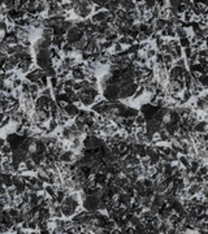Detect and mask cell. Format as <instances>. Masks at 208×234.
Returning <instances> with one entry per match:
<instances>
[{"instance_id":"6da1fadb","label":"cell","mask_w":208,"mask_h":234,"mask_svg":"<svg viewBox=\"0 0 208 234\" xmlns=\"http://www.w3.org/2000/svg\"><path fill=\"white\" fill-rule=\"evenodd\" d=\"M94 5L91 2H73V12L74 16H77L82 21L88 20V17L92 16Z\"/></svg>"},{"instance_id":"7a4b0ae2","label":"cell","mask_w":208,"mask_h":234,"mask_svg":"<svg viewBox=\"0 0 208 234\" xmlns=\"http://www.w3.org/2000/svg\"><path fill=\"white\" fill-rule=\"evenodd\" d=\"M34 60H35V67H38L44 72H47L50 68L54 67V61H52L50 49H43L40 52L35 54Z\"/></svg>"},{"instance_id":"3957f363","label":"cell","mask_w":208,"mask_h":234,"mask_svg":"<svg viewBox=\"0 0 208 234\" xmlns=\"http://www.w3.org/2000/svg\"><path fill=\"white\" fill-rule=\"evenodd\" d=\"M100 196H95V195H88L87 198L82 202V207L87 212H94V211H99V203H100Z\"/></svg>"},{"instance_id":"277c9868","label":"cell","mask_w":208,"mask_h":234,"mask_svg":"<svg viewBox=\"0 0 208 234\" xmlns=\"http://www.w3.org/2000/svg\"><path fill=\"white\" fill-rule=\"evenodd\" d=\"M76 155L77 153L72 150H64L61 152L60 157H59V161L64 163V164H72V163L76 161Z\"/></svg>"},{"instance_id":"5b68a950","label":"cell","mask_w":208,"mask_h":234,"mask_svg":"<svg viewBox=\"0 0 208 234\" xmlns=\"http://www.w3.org/2000/svg\"><path fill=\"white\" fill-rule=\"evenodd\" d=\"M63 111L65 112V115L69 117L70 120H74L76 117L79 115V111H81V108L77 105V104H73V103H70V104H68L66 105Z\"/></svg>"},{"instance_id":"8992f818","label":"cell","mask_w":208,"mask_h":234,"mask_svg":"<svg viewBox=\"0 0 208 234\" xmlns=\"http://www.w3.org/2000/svg\"><path fill=\"white\" fill-rule=\"evenodd\" d=\"M108 16H109V12H107V11H100V12L92 13V16L90 17V20H91V22H92L94 25H99V24L104 22Z\"/></svg>"},{"instance_id":"52a82bcc","label":"cell","mask_w":208,"mask_h":234,"mask_svg":"<svg viewBox=\"0 0 208 234\" xmlns=\"http://www.w3.org/2000/svg\"><path fill=\"white\" fill-rule=\"evenodd\" d=\"M192 131L194 133H198V134H206L208 131V122L207 121H198L194 128H192Z\"/></svg>"},{"instance_id":"ba28073f","label":"cell","mask_w":208,"mask_h":234,"mask_svg":"<svg viewBox=\"0 0 208 234\" xmlns=\"http://www.w3.org/2000/svg\"><path fill=\"white\" fill-rule=\"evenodd\" d=\"M60 209H61L63 217H65V218H72V217H73V216L79 211V209H76V208H72V207H68V206H64V204H60Z\"/></svg>"},{"instance_id":"9c48e42d","label":"cell","mask_w":208,"mask_h":234,"mask_svg":"<svg viewBox=\"0 0 208 234\" xmlns=\"http://www.w3.org/2000/svg\"><path fill=\"white\" fill-rule=\"evenodd\" d=\"M202 189H203V185L195 184V182H194V184H191V185L186 189L189 198H191V196H195V195H199L200 191H202Z\"/></svg>"},{"instance_id":"30bf717a","label":"cell","mask_w":208,"mask_h":234,"mask_svg":"<svg viewBox=\"0 0 208 234\" xmlns=\"http://www.w3.org/2000/svg\"><path fill=\"white\" fill-rule=\"evenodd\" d=\"M194 103H195L194 111H196V112H206L207 111V103H206V100L203 99L202 95L194 100Z\"/></svg>"},{"instance_id":"8fae6325","label":"cell","mask_w":208,"mask_h":234,"mask_svg":"<svg viewBox=\"0 0 208 234\" xmlns=\"http://www.w3.org/2000/svg\"><path fill=\"white\" fill-rule=\"evenodd\" d=\"M44 193H46V195L48 196V198H52L55 199L56 198V194H57V187L54 186V185H44Z\"/></svg>"},{"instance_id":"7c38bea8","label":"cell","mask_w":208,"mask_h":234,"mask_svg":"<svg viewBox=\"0 0 208 234\" xmlns=\"http://www.w3.org/2000/svg\"><path fill=\"white\" fill-rule=\"evenodd\" d=\"M118 43H120L121 46H128V47H130V46H133L134 44V43H137L134 39L133 38H130V36H120V38H118V40H117Z\"/></svg>"},{"instance_id":"4fadbf2b","label":"cell","mask_w":208,"mask_h":234,"mask_svg":"<svg viewBox=\"0 0 208 234\" xmlns=\"http://www.w3.org/2000/svg\"><path fill=\"white\" fill-rule=\"evenodd\" d=\"M190 160H191V156H186V155H180L178 157V164H180L182 168H189L190 166Z\"/></svg>"},{"instance_id":"5bb4252c","label":"cell","mask_w":208,"mask_h":234,"mask_svg":"<svg viewBox=\"0 0 208 234\" xmlns=\"http://www.w3.org/2000/svg\"><path fill=\"white\" fill-rule=\"evenodd\" d=\"M47 128H48V131L52 134V133H56L57 129L60 128V126H59V124H57V121L55 119H51L48 121V124H47Z\"/></svg>"},{"instance_id":"9a60e30c","label":"cell","mask_w":208,"mask_h":234,"mask_svg":"<svg viewBox=\"0 0 208 234\" xmlns=\"http://www.w3.org/2000/svg\"><path fill=\"white\" fill-rule=\"evenodd\" d=\"M134 122H135V126H143V125H146L147 124V121H146V117L142 115V113H139L135 119H134Z\"/></svg>"},{"instance_id":"2e32d148","label":"cell","mask_w":208,"mask_h":234,"mask_svg":"<svg viewBox=\"0 0 208 234\" xmlns=\"http://www.w3.org/2000/svg\"><path fill=\"white\" fill-rule=\"evenodd\" d=\"M170 228H172L170 222H168V221H161V224H160V226H159V230H160L161 234H165V233L169 232Z\"/></svg>"},{"instance_id":"e0dca14e","label":"cell","mask_w":208,"mask_h":234,"mask_svg":"<svg viewBox=\"0 0 208 234\" xmlns=\"http://www.w3.org/2000/svg\"><path fill=\"white\" fill-rule=\"evenodd\" d=\"M124 49H125V47L121 46L118 42H116V43H113V48H112V51H111V52H112L113 55H118V54H121Z\"/></svg>"},{"instance_id":"ac0fdd59","label":"cell","mask_w":208,"mask_h":234,"mask_svg":"<svg viewBox=\"0 0 208 234\" xmlns=\"http://www.w3.org/2000/svg\"><path fill=\"white\" fill-rule=\"evenodd\" d=\"M198 82L199 85L204 87V89H208V74H202L199 78H198Z\"/></svg>"},{"instance_id":"d6986e66","label":"cell","mask_w":208,"mask_h":234,"mask_svg":"<svg viewBox=\"0 0 208 234\" xmlns=\"http://www.w3.org/2000/svg\"><path fill=\"white\" fill-rule=\"evenodd\" d=\"M156 54H158V49H156V48H151V49L146 51L144 56L147 57V60H154L155 56H156Z\"/></svg>"},{"instance_id":"ffe728a7","label":"cell","mask_w":208,"mask_h":234,"mask_svg":"<svg viewBox=\"0 0 208 234\" xmlns=\"http://www.w3.org/2000/svg\"><path fill=\"white\" fill-rule=\"evenodd\" d=\"M144 87H142V86H139L138 87V90L135 91V94L134 95H133V98H131V100H137L138 98H140V96H143V95H144Z\"/></svg>"},{"instance_id":"44dd1931","label":"cell","mask_w":208,"mask_h":234,"mask_svg":"<svg viewBox=\"0 0 208 234\" xmlns=\"http://www.w3.org/2000/svg\"><path fill=\"white\" fill-rule=\"evenodd\" d=\"M144 7H146V12H151L156 8V2L151 0V2H144Z\"/></svg>"},{"instance_id":"7402d4cb","label":"cell","mask_w":208,"mask_h":234,"mask_svg":"<svg viewBox=\"0 0 208 234\" xmlns=\"http://www.w3.org/2000/svg\"><path fill=\"white\" fill-rule=\"evenodd\" d=\"M178 43H180V46L182 48H187V47H191V42L189 38H182V39H178Z\"/></svg>"},{"instance_id":"603a6c76","label":"cell","mask_w":208,"mask_h":234,"mask_svg":"<svg viewBox=\"0 0 208 234\" xmlns=\"http://www.w3.org/2000/svg\"><path fill=\"white\" fill-rule=\"evenodd\" d=\"M7 209H8V215H9L12 218H16V217L20 215V209L14 208V207H9V208H7Z\"/></svg>"},{"instance_id":"cb8c5ba5","label":"cell","mask_w":208,"mask_h":234,"mask_svg":"<svg viewBox=\"0 0 208 234\" xmlns=\"http://www.w3.org/2000/svg\"><path fill=\"white\" fill-rule=\"evenodd\" d=\"M142 182H143V185H144L146 189H152V186H154V181L151 178L144 177V178H142Z\"/></svg>"},{"instance_id":"d4e9b609","label":"cell","mask_w":208,"mask_h":234,"mask_svg":"<svg viewBox=\"0 0 208 234\" xmlns=\"http://www.w3.org/2000/svg\"><path fill=\"white\" fill-rule=\"evenodd\" d=\"M174 65H176V67H181V68H187L186 67V58H185V57L178 58V60L174 61Z\"/></svg>"},{"instance_id":"484cf974","label":"cell","mask_w":208,"mask_h":234,"mask_svg":"<svg viewBox=\"0 0 208 234\" xmlns=\"http://www.w3.org/2000/svg\"><path fill=\"white\" fill-rule=\"evenodd\" d=\"M116 228H117L116 222L112 221V220H108V222L106 224V228H104V229H107V230H109V232H113Z\"/></svg>"},{"instance_id":"4316f807","label":"cell","mask_w":208,"mask_h":234,"mask_svg":"<svg viewBox=\"0 0 208 234\" xmlns=\"http://www.w3.org/2000/svg\"><path fill=\"white\" fill-rule=\"evenodd\" d=\"M155 171H156V173H158V174H163V172H164V163H163V161H160V163H158V164H156L155 166Z\"/></svg>"},{"instance_id":"83f0119b","label":"cell","mask_w":208,"mask_h":234,"mask_svg":"<svg viewBox=\"0 0 208 234\" xmlns=\"http://www.w3.org/2000/svg\"><path fill=\"white\" fill-rule=\"evenodd\" d=\"M163 64H164V65H168V64H174L173 57L170 56V55L164 54V58H163Z\"/></svg>"},{"instance_id":"f1b7e54d","label":"cell","mask_w":208,"mask_h":234,"mask_svg":"<svg viewBox=\"0 0 208 234\" xmlns=\"http://www.w3.org/2000/svg\"><path fill=\"white\" fill-rule=\"evenodd\" d=\"M163 58H164V54H160V52H158L156 54V56H155V63H156V65H163Z\"/></svg>"},{"instance_id":"f546056e","label":"cell","mask_w":208,"mask_h":234,"mask_svg":"<svg viewBox=\"0 0 208 234\" xmlns=\"http://www.w3.org/2000/svg\"><path fill=\"white\" fill-rule=\"evenodd\" d=\"M192 52L194 51L191 49V47H187V48H183V57L186 58V60H189V58L191 57V55H192Z\"/></svg>"},{"instance_id":"4dcf8cb0","label":"cell","mask_w":208,"mask_h":234,"mask_svg":"<svg viewBox=\"0 0 208 234\" xmlns=\"http://www.w3.org/2000/svg\"><path fill=\"white\" fill-rule=\"evenodd\" d=\"M198 64H200L202 65V67L206 69L207 67H208V60L206 57H198Z\"/></svg>"},{"instance_id":"1f68e13d","label":"cell","mask_w":208,"mask_h":234,"mask_svg":"<svg viewBox=\"0 0 208 234\" xmlns=\"http://www.w3.org/2000/svg\"><path fill=\"white\" fill-rule=\"evenodd\" d=\"M156 7L161 11V9H164L168 7V2H165V0H161V2H156Z\"/></svg>"},{"instance_id":"d6a6232c","label":"cell","mask_w":208,"mask_h":234,"mask_svg":"<svg viewBox=\"0 0 208 234\" xmlns=\"http://www.w3.org/2000/svg\"><path fill=\"white\" fill-rule=\"evenodd\" d=\"M9 232H11V229L7 225H4V224L0 225V234H8Z\"/></svg>"},{"instance_id":"836d02e7","label":"cell","mask_w":208,"mask_h":234,"mask_svg":"<svg viewBox=\"0 0 208 234\" xmlns=\"http://www.w3.org/2000/svg\"><path fill=\"white\" fill-rule=\"evenodd\" d=\"M170 153H172V148L169 147V146H165V148L163 150V152H161V155H165V156H170Z\"/></svg>"},{"instance_id":"e575fe53","label":"cell","mask_w":208,"mask_h":234,"mask_svg":"<svg viewBox=\"0 0 208 234\" xmlns=\"http://www.w3.org/2000/svg\"><path fill=\"white\" fill-rule=\"evenodd\" d=\"M39 234H52V232L50 229H46V230H39Z\"/></svg>"},{"instance_id":"d590c367","label":"cell","mask_w":208,"mask_h":234,"mask_svg":"<svg viewBox=\"0 0 208 234\" xmlns=\"http://www.w3.org/2000/svg\"><path fill=\"white\" fill-rule=\"evenodd\" d=\"M204 142H208V131L204 134Z\"/></svg>"},{"instance_id":"8d00e7d4","label":"cell","mask_w":208,"mask_h":234,"mask_svg":"<svg viewBox=\"0 0 208 234\" xmlns=\"http://www.w3.org/2000/svg\"><path fill=\"white\" fill-rule=\"evenodd\" d=\"M206 73H207V74H208V67L206 68Z\"/></svg>"},{"instance_id":"74e56055","label":"cell","mask_w":208,"mask_h":234,"mask_svg":"<svg viewBox=\"0 0 208 234\" xmlns=\"http://www.w3.org/2000/svg\"><path fill=\"white\" fill-rule=\"evenodd\" d=\"M206 58H207V60H208V52H207V57H206Z\"/></svg>"},{"instance_id":"f35d334b","label":"cell","mask_w":208,"mask_h":234,"mask_svg":"<svg viewBox=\"0 0 208 234\" xmlns=\"http://www.w3.org/2000/svg\"><path fill=\"white\" fill-rule=\"evenodd\" d=\"M206 113H207V115H208V109H207V111H206Z\"/></svg>"}]
</instances>
